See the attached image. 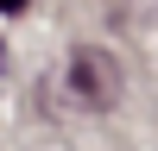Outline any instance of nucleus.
I'll list each match as a JSON object with an SVG mask.
<instances>
[{"mask_svg": "<svg viewBox=\"0 0 158 151\" xmlns=\"http://www.w3.org/2000/svg\"><path fill=\"white\" fill-rule=\"evenodd\" d=\"M63 82H70V95L82 101V107H114V101H120V63L101 44H82L70 57V76H63Z\"/></svg>", "mask_w": 158, "mask_h": 151, "instance_id": "f257e3e1", "label": "nucleus"}, {"mask_svg": "<svg viewBox=\"0 0 158 151\" xmlns=\"http://www.w3.org/2000/svg\"><path fill=\"white\" fill-rule=\"evenodd\" d=\"M0 69H6V44H0Z\"/></svg>", "mask_w": 158, "mask_h": 151, "instance_id": "f03ea898", "label": "nucleus"}]
</instances>
